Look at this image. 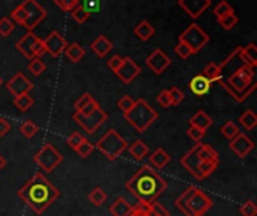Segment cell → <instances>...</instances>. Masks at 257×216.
<instances>
[{"mask_svg":"<svg viewBox=\"0 0 257 216\" xmlns=\"http://www.w3.org/2000/svg\"><path fill=\"white\" fill-rule=\"evenodd\" d=\"M54 3L62 9V11H66V12H71L74 8H77L80 5L78 0H54Z\"/></svg>","mask_w":257,"mask_h":216,"instance_id":"obj_48","label":"cell"},{"mask_svg":"<svg viewBox=\"0 0 257 216\" xmlns=\"http://www.w3.org/2000/svg\"><path fill=\"white\" fill-rule=\"evenodd\" d=\"M11 20L12 21H15L17 24H24V21H26V11H24V8L20 5V6H17L12 12H11Z\"/></svg>","mask_w":257,"mask_h":216,"instance_id":"obj_44","label":"cell"},{"mask_svg":"<svg viewBox=\"0 0 257 216\" xmlns=\"http://www.w3.org/2000/svg\"><path fill=\"white\" fill-rule=\"evenodd\" d=\"M90 48H92V51H93L98 57H105V56L111 51L113 44L108 41L107 36L101 35V36H98V38L92 42Z\"/></svg>","mask_w":257,"mask_h":216,"instance_id":"obj_21","label":"cell"},{"mask_svg":"<svg viewBox=\"0 0 257 216\" xmlns=\"http://www.w3.org/2000/svg\"><path fill=\"white\" fill-rule=\"evenodd\" d=\"M59 195L60 191L42 173H35L18 191V198L36 215L44 213Z\"/></svg>","mask_w":257,"mask_h":216,"instance_id":"obj_1","label":"cell"},{"mask_svg":"<svg viewBox=\"0 0 257 216\" xmlns=\"http://www.w3.org/2000/svg\"><path fill=\"white\" fill-rule=\"evenodd\" d=\"M140 72H142L140 66L131 57H122V65L116 71V75L123 84H131L140 75Z\"/></svg>","mask_w":257,"mask_h":216,"instance_id":"obj_14","label":"cell"},{"mask_svg":"<svg viewBox=\"0 0 257 216\" xmlns=\"http://www.w3.org/2000/svg\"><path fill=\"white\" fill-rule=\"evenodd\" d=\"M108 212L113 216H130V213L133 212V206L123 198L119 197L116 201H113V204L108 207Z\"/></svg>","mask_w":257,"mask_h":216,"instance_id":"obj_22","label":"cell"},{"mask_svg":"<svg viewBox=\"0 0 257 216\" xmlns=\"http://www.w3.org/2000/svg\"><path fill=\"white\" fill-rule=\"evenodd\" d=\"M136 161H142L149 155V146L143 140H136L130 147H126Z\"/></svg>","mask_w":257,"mask_h":216,"instance_id":"obj_24","label":"cell"},{"mask_svg":"<svg viewBox=\"0 0 257 216\" xmlns=\"http://www.w3.org/2000/svg\"><path fill=\"white\" fill-rule=\"evenodd\" d=\"M169 90V95H170V101H172V105H179L182 101H184V98H185V95L182 93V90L179 89V87H176V86H173L172 89H167Z\"/></svg>","mask_w":257,"mask_h":216,"instance_id":"obj_42","label":"cell"},{"mask_svg":"<svg viewBox=\"0 0 257 216\" xmlns=\"http://www.w3.org/2000/svg\"><path fill=\"white\" fill-rule=\"evenodd\" d=\"M11 131V123L6 119H0V137H5Z\"/></svg>","mask_w":257,"mask_h":216,"instance_id":"obj_52","label":"cell"},{"mask_svg":"<svg viewBox=\"0 0 257 216\" xmlns=\"http://www.w3.org/2000/svg\"><path fill=\"white\" fill-rule=\"evenodd\" d=\"M92 101H93V96H92L90 93H84V95H81V96H80V99L74 104L75 113H78V111H81L83 108H86Z\"/></svg>","mask_w":257,"mask_h":216,"instance_id":"obj_45","label":"cell"},{"mask_svg":"<svg viewBox=\"0 0 257 216\" xmlns=\"http://www.w3.org/2000/svg\"><path fill=\"white\" fill-rule=\"evenodd\" d=\"M20 132H21V135H23L24 138L29 140V138H33V137L39 132V128H38V125L33 123L32 120H26V122L21 123Z\"/></svg>","mask_w":257,"mask_h":216,"instance_id":"obj_32","label":"cell"},{"mask_svg":"<svg viewBox=\"0 0 257 216\" xmlns=\"http://www.w3.org/2000/svg\"><path fill=\"white\" fill-rule=\"evenodd\" d=\"M71 17H72V20H74L77 24H83V23H86V21L89 20L90 12H89L87 9H84V6L78 5L77 8H74V9L71 11Z\"/></svg>","mask_w":257,"mask_h":216,"instance_id":"obj_33","label":"cell"},{"mask_svg":"<svg viewBox=\"0 0 257 216\" xmlns=\"http://www.w3.org/2000/svg\"><path fill=\"white\" fill-rule=\"evenodd\" d=\"M170 155L164 150V149H157L151 158H149V162L155 167V168H164L169 162H170Z\"/></svg>","mask_w":257,"mask_h":216,"instance_id":"obj_26","label":"cell"},{"mask_svg":"<svg viewBox=\"0 0 257 216\" xmlns=\"http://www.w3.org/2000/svg\"><path fill=\"white\" fill-rule=\"evenodd\" d=\"M120 65H122V57L119 56V54H116V56H113L108 62H107V66H108V69H111L114 74H116V71L120 68Z\"/></svg>","mask_w":257,"mask_h":216,"instance_id":"obj_51","label":"cell"},{"mask_svg":"<svg viewBox=\"0 0 257 216\" xmlns=\"http://www.w3.org/2000/svg\"><path fill=\"white\" fill-rule=\"evenodd\" d=\"M5 165H6V159H5V158H3V156L0 155V171H2L3 168H5Z\"/></svg>","mask_w":257,"mask_h":216,"instance_id":"obj_54","label":"cell"},{"mask_svg":"<svg viewBox=\"0 0 257 216\" xmlns=\"http://www.w3.org/2000/svg\"><path fill=\"white\" fill-rule=\"evenodd\" d=\"M212 0H178V5L191 17V18H199L209 6Z\"/></svg>","mask_w":257,"mask_h":216,"instance_id":"obj_18","label":"cell"},{"mask_svg":"<svg viewBox=\"0 0 257 216\" xmlns=\"http://www.w3.org/2000/svg\"><path fill=\"white\" fill-rule=\"evenodd\" d=\"M123 116L130 122V125L136 128L137 132H145L158 119V113L143 98L137 99L133 108Z\"/></svg>","mask_w":257,"mask_h":216,"instance_id":"obj_6","label":"cell"},{"mask_svg":"<svg viewBox=\"0 0 257 216\" xmlns=\"http://www.w3.org/2000/svg\"><path fill=\"white\" fill-rule=\"evenodd\" d=\"M148 215L149 216H170L169 213V210L161 204V203H157V201H154V203H151V206H149V212H148Z\"/></svg>","mask_w":257,"mask_h":216,"instance_id":"obj_40","label":"cell"},{"mask_svg":"<svg viewBox=\"0 0 257 216\" xmlns=\"http://www.w3.org/2000/svg\"><path fill=\"white\" fill-rule=\"evenodd\" d=\"M211 86L212 83L203 77L202 74L200 75H196L191 81H190V90L196 95V96H205L209 90H211Z\"/></svg>","mask_w":257,"mask_h":216,"instance_id":"obj_20","label":"cell"},{"mask_svg":"<svg viewBox=\"0 0 257 216\" xmlns=\"http://www.w3.org/2000/svg\"><path fill=\"white\" fill-rule=\"evenodd\" d=\"M134 102H136V101H134L130 95H125V96H122V98L117 101V108H119L123 114H126V113L133 108Z\"/></svg>","mask_w":257,"mask_h":216,"instance_id":"obj_41","label":"cell"},{"mask_svg":"<svg viewBox=\"0 0 257 216\" xmlns=\"http://www.w3.org/2000/svg\"><path fill=\"white\" fill-rule=\"evenodd\" d=\"M44 48H45V53H48L50 56L53 57H60L62 53H65V48L68 47V42L66 39L56 30H53L44 41Z\"/></svg>","mask_w":257,"mask_h":216,"instance_id":"obj_13","label":"cell"},{"mask_svg":"<svg viewBox=\"0 0 257 216\" xmlns=\"http://www.w3.org/2000/svg\"><path fill=\"white\" fill-rule=\"evenodd\" d=\"M187 134H188V137H190L193 141L200 143V141L203 140V137L206 135V131L200 129V128H196V126H190L188 131H187Z\"/></svg>","mask_w":257,"mask_h":216,"instance_id":"obj_46","label":"cell"},{"mask_svg":"<svg viewBox=\"0 0 257 216\" xmlns=\"http://www.w3.org/2000/svg\"><path fill=\"white\" fill-rule=\"evenodd\" d=\"M21 6L26 11V21L23 27H26L27 32H32L47 17V11L36 0H24Z\"/></svg>","mask_w":257,"mask_h":216,"instance_id":"obj_12","label":"cell"},{"mask_svg":"<svg viewBox=\"0 0 257 216\" xmlns=\"http://www.w3.org/2000/svg\"><path fill=\"white\" fill-rule=\"evenodd\" d=\"M202 75L203 77H206L211 83H215V81H218L221 77H223V72H221V66L220 65H217V63H209L205 69H203V72H202Z\"/></svg>","mask_w":257,"mask_h":216,"instance_id":"obj_28","label":"cell"},{"mask_svg":"<svg viewBox=\"0 0 257 216\" xmlns=\"http://www.w3.org/2000/svg\"><path fill=\"white\" fill-rule=\"evenodd\" d=\"M175 51H176V54H178L181 59H188V57L191 56L190 48H188L185 44H182V42H178V45L175 47Z\"/></svg>","mask_w":257,"mask_h":216,"instance_id":"obj_50","label":"cell"},{"mask_svg":"<svg viewBox=\"0 0 257 216\" xmlns=\"http://www.w3.org/2000/svg\"><path fill=\"white\" fill-rule=\"evenodd\" d=\"M238 57L239 60L250 66V68H256L257 66V47L256 44H248L247 47H239V51H238Z\"/></svg>","mask_w":257,"mask_h":216,"instance_id":"obj_19","label":"cell"},{"mask_svg":"<svg viewBox=\"0 0 257 216\" xmlns=\"http://www.w3.org/2000/svg\"><path fill=\"white\" fill-rule=\"evenodd\" d=\"M157 102L163 107V108H170L172 107V101H170V95L169 90H161V93L157 96Z\"/></svg>","mask_w":257,"mask_h":216,"instance_id":"obj_49","label":"cell"},{"mask_svg":"<svg viewBox=\"0 0 257 216\" xmlns=\"http://www.w3.org/2000/svg\"><path fill=\"white\" fill-rule=\"evenodd\" d=\"M65 54H66V57H68L72 63H77V62H80V60L84 57L86 51H84V48H83L80 44L74 42V44H71V45H68V47L65 48Z\"/></svg>","mask_w":257,"mask_h":216,"instance_id":"obj_27","label":"cell"},{"mask_svg":"<svg viewBox=\"0 0 257 216\" xmlns=\"http://www.w3.org/2000/svg\"><path fill=\"white\" fill-rule=\"evenodd\" d=\"M230 12H235V11H233V8L229 5V2H226V0H221V2L214 8V14H215L217 18H221V17H224V15H227V14H230Z\"/></svg>","mask_w":257,"mask_h":216,"instance_id":"obj_37","label":"cell"},{"mask_svg":"<svg viewBox=\"0 0 257 216\" xmlns=\"http://www.w3.org/2000/svg\"><path fill=\"white\" fill-rule=\"evenodd\" d=\"M6 89L17 98V96H21L24 93H29L32 89H33V83L24 77V74L21 72H17L8 83H6Z\"/></svg>","mask_w":257,"mask_h":216,"instance_id":"obj_16","label":"cell"},{"mask_svg":"<svg viewBox=\"0 0 257 216\" xmlns=\"http://www.w3.org/2000/svg\"><path fill=\"white\" fill-rule=\"evenodd\" d=\"M12 30H14V23L6 17L0 18V36L8 38L12 33Z\"/></svg>","mask_w":257,"mask_h":216,"instance_id":"obj_43","label":"cell"},{"mask_svg":"<svg viewBox=\"0 0 257 216\" xmlns=\"http://www.w3.org/2000/svg\"><path fill=\"white\" fill-rule=\"evenodd\" d=\"M239 132H241V131H239L238 125H236V123H233L232 120L226 122V123L221 126V134H223L227 140H233Z\"/></svg>","mask_w":257,"mask_h":216,"instance_id":"obj_34","label":"cell"},{"mask_svg":"<svg viewBox=\"0 0 257 216\" xmlns=\"http://www.w3.org/2000/svg\"><path fill=\"white\" fill-rule=\"evenodd\" d=\"M167 180L152 167L143 165L126 182V189L137 198V201L151 204L167 189Z\"/></svg>","mask_w":257,"mask_h":216,"instance_id":"obj_2","label":"cell"},{"mask_svg":"<svg viewBox=\"0 0 257 216\" xmlns=\"http://www.w3.org/2000/svg\"><path fill=\"white\" fill-rule=\"evenodd\" d=\"M99 6V0H84V9H87L89 12L98 9Z\"/></svg>","mask_w":257,"mask_h":216,"instance_id":"obj_53","label":"cell"},{"mask_svg":"<svg viewBox=\"0 0 257 216\" xmlns=\"http://www.w3.org/2000/svg\"><path fill=\"white\" fill-rule=\"evenodd\" d=\"M95 147L108 159V161H116L122 152L126 150L128 147V143L126 140L114 129H108L95 144Z\"/></svg>","mask_w":257,"mask_h":216,"instance_id":"obj_7","label":"cell"},{"mask_svg":"<svg viewBox=\"0 0 257 216\" xmlns=\"http://www.w3.org/2000/svg\"><path fill=\"white\" fill-rule=\"evenodd\" d=\"M239 213L242 216H256L257 215V206L253 200H247L244 204H241L239 207Z\"/></svg>","mask_w":257,"mask_h":216,"instance_id":"obj_39","label":"cell"},{"mask_svg":"<svg viewBox=\"0 0 257 216\" xmlns=\"http://www.w3.org/2000/svg\"><path fill=\"white\" fill-rule=\"evenodd\" d=\"M93 149H95V144H92L89 140H84V141L75 149V152H77V155H78L80 158H87V156L93 152Z\"/></svg>","mask_w":257,"mask_h":216,"instance_id":"obj_38","label":"cell"},{"mask_svg":"<svg viewBox=\"0 0 257 216\" xmlns=\"http://www.w3.org/2000/svg\"><path fill=\"white\" fill-rule=\"evenodd\" d=\"M170 63H172L170 57L161 48H157L152 54L146 57V66L157 75L163 74L170 66Z\"/></svg>","mask_w":257,"mask_h":216,"instance_id":"obj_15","label":"cell"},{"mask_svg":"<svg viewBox=\"0 0 257 216\" xmlns=\"http://www.w3.org/2000/svg\"><path fill=\"white\" fill-rule=\"evenodd\" d=\"M212 206L214 201L194 185H190L176 200V207L185 216L206 215Z\"/></svg>","mask_w":257,"mask_h":216,"instance_id":"obj_5","label":"cell"},{"mask_svg":"<svg viewBox=\"0 0 257 216\" xmlns=\"http://www.w3.org/2000/svg\"><path fill=\"white\" fill-rule=\"evenodd\" d=\"M220 164L217 150L205 143H197L188 150L185 156L181 158V165L197 180H205L209 177Z\"/></svg>","mask_w":257,"mask_h":216,"instance_id":"obj_3","label":"cell"},{"mask_svg":"<svg viewBox=\"0 0 257 216\" xmlns=\"http://www.w3.org/2000/svg\"><path fill=\"white\" fill-rule=\"evenodd\" d=\"M179 42L185 44L190 48L191 54H197L209 42V36L199 24H190L188 29L181 33Z\"/></svg>","mask_w":257,"mask_h":216,"instance_id":"obj_9","label":"cell"},{"mask_svg":"<svg viewBox=\"0 0 257 216\" xmlns=\"http://www.w3.org/2000/svg\"><path fill=\"white\" fill-rule=\"evenodd\" d=\"M84 140H86V138H84L80 132H72V134L66 138V143L69 144V147H71L72 150H75Z\"/></svg>","mask_w":257,"mask_h":216,"instance_id":"obj_47","label":"cell"},{"mask_svg":"<svg viewBox=\"0 0 257 216\" xmlns=\"http://www.w3.org/2000/svg\"><path fill=\"white\" fill-rule=\"evenodd\" d=\"M229 147L238 158H245L254 149V143L245 134L239 132L233 140H230Z\"/></svg>","mask_w":257,"mask_h":216,"instance_id":"obj_17","label":"cell"},{"mask_svg":"<svg viewBox=\"0 0 257 216\" xmlns=\"http://www.w3.org/2000/svg\"><path fill=\"white\" fill-rule=\"evenodd\" d=\"M15 48L29 60L35 59V57H42V54L45 53L42 39H39L33 32H27L17 44Z\"/></svg>","mask_w":257,"mask_h":216,"instance_id":"obj_10","label":"cell"},{"mask_svg":"<svg viewBox=\"0 0 257 216\" xmlns=\"http://www.w3.org/2000/svg\"><path fill=\"white\" fill-rule=\"evenodd\" d=\"M2 84H3V81H2V78H0V86H2Z\"/></svg>","mask_w":257,"mask_h":216,"instance_id":"obj_55","label":"cell"},{"mask_svg":"<svg viewBox=\"0 0 257 216\" xmlns=\"http://www.w3.org/2000/svg\"><path fill=\"white\" fill-rule=\"evenodd\" d=\"M217 20H218V24L224 30H230L238 24V17L235 15V12H230V14H227V15H224L221 18H217Z\"/></svg>","mask_w":257,"mask_h":216,"instance_id":"obj_35","label":"cell"},{"mask_svg":"<svg viewBox=\"0 0 257 216\" xmlns=\"http://www.w3.org/2000/svg\"><path fill=\"white\" fill-rule=\"evenodd\" d=\"M33 98L29 95V93H24V95H21V96H17L15 99H14V105L21 111V113H26V111H29L30 108H32V105H33Z\"/></svg>","mask_w":257,"mask_h":216,"instance_id":"obj_30","label":"cell"},{"mask_svg":"<svg viewBox=\"0 0 257 216\" xmlns=\"http://www.w3.org/2000/svg\"><path fill=\"white\" fill-rule=\"evenodd\" d=\"M72 119L74 122H77L87 134H95L96 129L104 125L108 119L107 113L99 107L96 108L95 111L89 113V114H81V113H74L72 114Z\"/></svg>","mask_w":257,"mask_h":216,"instance_id":"obj_11","label":"cell"},{"mask_svg":"<svg viewBox=\"0 0 257 216\" xmlns=\"http://www.w3.org/2000/svg\"><path fill=\"white\" fill-rule=\"evenodd\" d=\"M33 161L35 164L45 173H53L57 165L63 161V156L62 153L51 144V143H47L41 147V150L33 156Z\"/></svg>","mask_w":257,"mask_h":216,"instance_id":"obj_8","label":"cell"},{"mask_svg":"<svg viewBox=\"0 0 257 216\" xmlns=\"http://www.w3.org/2000/svg\"><path fill=\"white\" fill-rule=\"evenodd\" d=\"M87 198H89V201H90L93 206L99 207V206H102V204L107 201V192H105L102 188H95V189H92V191L89 192Z\"/></svg>","mask_w":257,"mask_h":216,"instance_id":"obj_29","label":"cell"},{"mask_svg":"<svg viewBox=\"0 0 257 216\" xmlns=\"http://www.w3.org/2000/svg\"><path fill=\"white\" fill-rule=\"evenodd\" d=\"M190 125L191 126H196V128H200V129H203V131H208L209 129V126L212 125V119H211V116H208L205 111H197L191 119H190Z\"/></svg>","mask_w":257,"mask_h":216,"instance_id":"obj_25","label":"cell"},{"mask_svg":"<svg viewBox=\"0 0 257 216\" xmlns=\"http://www.w3.org/2000/svg\"><path fill=\"white\" fill-rule=\"evenodd\" d=\"M239 123H241L247 131L254 129L257 125V116L254 114V111H253V110H247V111L239 117Z\"/></svg>","mask_w":257,"mask_h":216,"instance_id":"obj_31","label":"cell"},{"mask_svg":"<svg viewBox=\"0 0 257 216\" xmlns=\"http://www.w3.org/2000/svg\"><path fill=\"white\" fill-rule=\"evenodd\" d=\"M27 68H29V71L35 75V77H39L44 71H45V63L42 62V59L41 57H35V59H32L30 60V63L27 65Z\"/></svg>","mask_w":257,"mask_h":216,"instance_id":"obj_36","label":"cell"},{"mask_svg":"<svg viewBox=\"0 0 257 216\" xmlns=\"http://www.w3.org/2000/svg\"><path fill=\"white\" fill-rule=\"evenodd\" d=\"M253 78H254V69L247 65H242L236 68V71L230 74L227 80L220 78L218 83L238 104H241L256 90V84L253 83Z\"/></svg>","mask_w":257,"mask_h":216,"instance_id":"obj_4","label":"cell"},{"mask_svg":"<svg viewBox=\"0 0 257 216\" xmlns=\"http://www.w3.org/2000/svg\"><path fill=\"white\" fill-rule=\"evenodd\" d=\"M134 33L139 39L142 41H149L154 35H155V27L148 21V20H143L140 21L136 27H134Z\"/></svg>","mask_w":257,"mask_h":216,"instance_id":"obj_23","label":"cell"}]
</instances>
